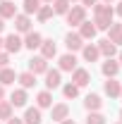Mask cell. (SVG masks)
Returning a JSON list of instances; mask_svg holds the SVG:
<instances>
[{
	"label": "cell",
	"mask_w": 122,
	"mask_h": 124,
	"mask_svg": "<svg viewBox=\"0 0 122 124\" xmlns=\"http://www.w3.org/2000/svg\"><path fill=\"white\" fill-rule=\"evenodd\" d=\"M113 15H115V10L108 2H96L93 5V24H96V29L108 31L110 24H113Z\"/></svg>",
	"instance_id": "1"
},
{
	"label": "cell",
	"mask_w": 122,
	"mask_h": 124,
	"mask_svg": "<svg viewBox=\"0 0 122 124\" xmlns=\"http://www.w3.org/2000/svg\"><path fill=\"white\" fill-rule=\"evenodd\" d=\"M67 24L70 26H79L84 19H86V7H81V5H74V7H70V12H67Z\"/></svg>",
	"instance_id": "2"
},
{
	"label": "cell",
	"mask_w": 122,
	"mask_h": 124,
	"mask_svg": "<svg viewBox=\"0 0 122 124\" xmlns=\"http://www.w3.org/2000/svg\"><path fill=\"white\" fill-rule=\"evenodd\" d=\"M65 46H67V50H70V53H77V50H81V48L86 46V43H84V38H81L79 33L70 31V33L65 36Z\"/></svg>",
	"instance_id": "3"
},
{
	"label": "cell",
	"mask_w": 122,
	"mask_h": 124,
	"mask_svg": "<svg viewBox=\"0 0 122 124\" xmlns=\"http://www.w3.org/2000/svg\"><path fill=\"white\" fill-rule=\"evenodd\" d=\"M67 117H70V105H67V103H58V105L50 108V119H53V122H62V119H67Z\"/></svg>",
	"instance_id": "4"
},
{
	"label": "cell",
	"mask_w": 122,
	"mask_h": 124,
	"mask_svg": "<svg viewBox=\"0 0 122 124\" xmlns=\"http://www.w3.org/2000/svg\"><path fill=\"white\" fill-rule=\"evenodd\" d=\"M29 72H31V74H46V72H48V60L41 57V55L31 57V60H29Z\"/></svg>",
	"instance_id": "5"
},
{
	"label": "cell",
	"mask_w": 122,
	"mask_h": 124,
	"mask_svg": "<svg viewBox=\"0 0 122 124\" xmlns=\"http://www.w3.org/2000/svg\"><path fill=\"white\" fill-rule=\"evenodd\" d=\"M55 55H58V46L53 43V38H43V41H41V57L53 60Z\"/></svg>",
	"instance_id": "6"
},
{
	"label": "cell",
	"mask_w": 122,
	"mask_h": 124,
	"mask_svg": "<svg viewBox=\"0 0 122 124\" xmlns=\"http://www.w3.org/2000/svg\"><path fill=\"white\" fill-rule=\"evenodd\" d=\"M62 84V77H60V69H48L46 72V91H53Z\"/></svg>",
	"instance_id": "7"
},
{
	"label": "cell",
	"mask_w": 122,
	"mask_h": 124,
	"mask_svg": "<svg viewBox=\"0 0 122 124\" xmlns=\"http://www.w3.org/2000/svg\"><path fill=\"white\" fill-rule=\"evenodd\" d=\"M96 33H98V29H96V24H93V22H86V19H84V22L79 24V36H81L84 41H91Z\"/></svg>",
	"instance_id": "8"
},
{
	"label": "cell",
	"mask_w": 122,
	"mask_h": 124,
	"mask_svg": "<svg viewBox=\"0 0 122 124\" xmlns=\"http://www.w3.org/2000/svg\"><path fill=\"white\" fill-rule=\"evenodd\" d=\"M89 81H91V74H89L86 69L77 67L74 72H72V84H74V86H79V88H81V86H86Z\"/></svg>",
	"instance_id": "9"
},
{
	"label": "cell",
	"mask_w": 122,
	"mask_h": 124,
	"mask_svg": "<svg viewBox=\"0 0 122 124\" xmlns=\"http://www.w3.org/2000/svg\"><path fill=\"white\" fill-rule=\"evenodd\" d=\"M22 48H24V41H22L17 33H10V36L5 38V50H7V53H19Z\"/></svg>",
	"instance_id": "10"
},
{
	"label": "cell",
	"mask_w": 122,
	"mask_h": 124,
	"mask_svg": "<svg viewBox=\"0 0 122 124\" xmlns=\"http://www.w3.org/2000/svg\"><path fill=\"white\" fill-rule=\"evenodd\" d=\"M15 29L19 31V33H29V31H31V17L24 15V12L17 15L15 17Z\"/></svg>",
	"instance_id": "11"
},
{
	"label": "cell",
	"mask_w": 122,
	"mask_h": 124,
	"mask_svg": "<svg viewBox=\"0 0 122 124\" xmlns=\"http://www.w3.org/2000/svg\"><path fill=\"white\" fill-rule=\"evenodd\" d=\"M0 17L2 19H15L17 17V5L10 0H0Z\"/></svg>",
	"instance_id": "12"
},
{
	"label": "cell",
	"mask_w": 122,
	"mask_h": 124,
	"mask_svg": "<svg viewBox=\"0 0 122 124\" xmlns=\"http://www.w3.org/2000/svg\"><path fill=\"white\" fill-rule=\"evenodd\" d=\"M26 88H15L12 95H10V103H12V108H24L26 105Z\"/></svg>",
	"instance_id": "13"
},
{
	"label": "cell",
	"mask_w": 122,
	"mask_h": 124,
	"mask_svg": "<svg viewBox=\"0 0 122 124\" xmlns=\"http://www.w3.org/2000/svg\"><path fill=\"white\" fill-rule=\"evenodd\" d=\"M84 108L89 110V112H98V110L103 108V100H101V95H96V93H89V95L84 98Z\"/></svg>",
	"instance_id": "14"
},
{
	"label": "cell",
	"mask_w": 122,
	"mask_h": 124,
	"mask_svg": "<svg viewBox=\"0 0 122 124\" xmlns=\"http://www.w3.org/2000/svg\"><path fill=\"white\" fill-rule=\"evenodd\" d=\"M108 41L113 43V46H122V24H110V29H108Z\"/></svg>",
	"instance_id": "15"
},
{
	"label": "cell",
	"mask_w": 122,
	"mask_h": 124,
	"mask_svg": "<svg viewBox=\"0 0 122 124\" xmlns=\"http://www.w3.org/2000/svg\"><path fill=\"white\" fill-rule=\"evenodd\" d=\"M58 62H60V72H74V69H77V57H74V53L62 55Z\"/></svg>",
	"instance_id": "16"
},
{
	"label": "cell",
	"mask_w": 122,
	"mask_h": 124,
	"mask_svg": "<svg viewBox=\"0 0 122 124\" xmlns=\"http://www.w3.org/2000/svg\"><path fill=\"white\" fill-rule=\"evenodd\" d=\"M101 72H103V74H105L108 79L117 77V72H120V62H115L113 57H108V60L103 62V67H101Z\"/></svg>",
	"instance_id": "17"
},
{
	"label": "cell",
	"mask_w": 122,
	"mask_h": 124,
	"mask_svg": "<svg viewBox=\"0 0 122 124\" xmlns=\"http://www.w3.org/2000/svg\"><path fill=\"white\" fill-rule=\"evenodd\" d=\"M41 41H43V36H41L38 31H29V33H26V38H24V48L36 50V48H41Z\"/></svg>",
	"instance_id": "18"
},
{
	"label": "cell",
	"mask_w": 122,
	"mask_h": 124,
	"mask_svg": "<svg viewBox=\"0 0 122 124\" xmlns=\"http://www.w3.org/2000/svg\"><path fill=\"white\" fill-rule=\"evenodd\" d=\"M103 91H105V95H110V98H120L122 86H120V81H115V77H113V79H108L105 84H103Z\"/></svg>",
	"instance_id": "19"
},
{
	"label": "cell",
	"mask_w": 122,
	"mask_h": 124,
	"mask_svg": "<svg viewBox=\"0 0 122 124\" xmlns=\"http://www.w3.org/2000/svg\"><path fill=\"white\" fill-rule=\"evenodd\" d=\"M96 48H98V53H101V55H105V57H113V55L117 53V46H113L108 38L98 41V43H96Z\"/></svg>",
	"instance_id": "20"
},
{
	"label": "cell",
	"mask_w": 122,
	"mask_h": 124,
	"mask_svg": "<svg viewBox=\"0 0 122 124\" xmlns=\"http://www.w3.org/2000/svg\"><path fill=\"white\" fill-rule=\"evenodd\" d=\"M15 81H17V72L15 69H10V67L0 69V86H12Z\"/></svg>",
	"instance_id": "21"
},
{
	"label": "cell",
	"mask_w": 122,
	"mask_h": 124,
	"mask_svg": "<svg viewBox=\"0 0 122 124\" xmlns=\"http://www.w3.org/2000/svg\"><path fill=\"white\" fill-rule=\"evenodd\" d=\"M36 108L38 110L53 108V95H50V91H41L38 95H36Z\"/></svg>",
	"instance_id": "22"
},
{
	"label": "cell",
	"mask_w": 122,
	"mask_h": 124,
	"mask_svg": "<svg viewBox=\"0 0 122 124\" xmlns=\"http://www.w3.org/2000/svg\"><path fill=\"white\" fill-rule=\"evenodd\" d=\"M41 110L38 108H26V112H24V124H41Z\"/></svg>",
	"instance_id": "23"
},
{
	"label": "cell",
	"mask_w": 122,
	"mask_h": 124,
	"mask_svg": "<svg viewBox=\"0 0 122 124\" xmlns=\"http://www.w3.org/2000/svg\"><path fill=\"white\" fill-rule=\"evenodd\" d=\"M81 55H84V60H86V62H96L98 57H101L98 48L93 46V43H89V46H84V48H81Z\"/></svg>",
	"instance_id": "24"
},
{
	"label": "cell",
	"mask_w": 122,
	"mask_h": 124,
	"mask_svg": "<svg viewBox=\"0 0 122 124\" xmlns=\"http://www.w3.org/2000/svg\"><path fill=\"white\" fill-rule=\"evenodd\" d=\"M17 81L22 84V88H34V84H36V74H31V72H22V74H17Z\"/></svg>",
	"instance_id": "25"
},
{
	"label": "cell",
	"mask_w": 122,
	"mask_h": 124,
	"mask_svg": "<svg viewBox=\"0 0 122 124\" xmlns=\"http://www.w3.org/2000/svg\"><path fill=\"white\" fill-rule=\"evenodd\" d=\"M53 15H55V12H53V5H41V7H38V12H36L38 22H48Z\"/></svg>",
	"instance_id": "26"
},
{
	"label": "cell",
	"mask_w": 122,
	"mask_h": 124,
	"mask_svg": "<svg viewBox=\"0 0 122 124\" xmlns=\"http://www.w3.org/2000/svg\"><path fill=\"white\" fill-rule=\"evenodd\" d=\"M53 12L55 15H67L70 12V0H53Z\"/></svg>",
	"instance_id": "27"
},
{
	"label": "cell",
	"mask_w": 122,
	"mask_h": 124,
	"mask_svg": "<svg viewBox=\"0 0 122 124\" xmlns=\"http://www.w3.org/2000/svg\"><path fill=\"white\" fill-rule=\"evenodd\" d=\"M12 103H10V100H0V119H5V122H7V119H10V117H12Z\"/></svg>",
	"instance_id": "28"
},
{
	"label": "cell",
	"mask_w": 122,
	"mask_h": 124,
	"mask_svg": "<svg viewBox=\"0 0 122 124\" xmlns=\"http://www.w3.org/2000/svg\"><path fill=\"white\" fill-rule=\"evenodd\" d=\"M24 15H36L38 7H41V0H24Z\"/></svg>",
	"instance_id": "29"
},
{
	"label": "cell",
	"mask_w": 122,
	"mask_h": 124,
	"mask_svg": "<svg viewBox=\"0 0 122 124\" xmlns=\"http://www.w3.org/2000/svg\"><path fill=\"white\" fill-rule=\"evenodd\" d=\"M62 95H65V98H77V95H79V86L65 84V86H62Z\"/></svg>",
	"instance_id": "30"
},
{
	"label": "cell",
	"mask_w": 122,
	"mask_h": 124,
	"mask_svg": "<svg viewBox=\"0 0 122 124\" xmlns=\"http://www.w3.org/2000/svg\"><path fill=\"white\" fill-rule=\"evenodd\" d=\"M86 124H105V117H103L101 112H89V117H86Z\"/></svg>",
	"instance_id": "31"
},
{
	"label": "cell",
	"mask_w": 122,
	"mask_h": 124,
	"mask_svg": "<svg viewBox=\"0 0 122 124\" xmlns=\"http://www.w3.org/2000/svg\"><path fill=\"white\" fill-rule=\"evenodd\" d=\"M10 67V53H0V69Z\"/></svg>",
	"instance_id": "32"
},
{
	"label": "cell",
	"mask_w": 122,
	"mask_h": 124,
	"mask_svg": "<svg viewBox=\"0 0 122 124\" xmlns=\"http://www.w3.org/2000/svg\"><path fill=\"white\" fill-rule=\"evenodd\" d=\"M98 0H81V7H93Z\"/></svg>",
	"instance_id": "33"
},
{
	"label": "cell",
	"mask_w": 122,
	"mask_h": 124,
	"mask_svg": "<svg viewBox=\"0 0 122 124\" xmlns=\"http://www.w3.org/2000/svg\"><path fill=\"white\" fill-rule=\"evenodd\" d=\"M7 124H24V119H19V117H10Z\"/></svg>",
	"instance_id": "34"
},
{
	"label": "cell",
	"mask_w": 122,
	"mask_h": 124,
	"mask_svg": "<svg viewBox=\"0 0 122 124\" xmlns=\"http://www.w3.org/2000/svg\"><path fill=\"white\" fill-rule=\"evenodd\" d=\"M0 100H5V86H0Z\"/></svg>",
	"instance_id": "35"
},
{
	"label": "cell",
	"mask_w": 122,
	"mask_h": 124,
	"mask_svg": "<svg viewBox=\"0 0 122 124\" xmlns=\"http://www.w3.org/2000/svg\"><path fill=\"white\" fill-rule=\"evenodd\" d=\"M60 124H74V119H70V117H67V119H62Z\"/></svg>",
	"instance_id": "36"
},
{
	"label": "cell",
	"mask_w": 122,
	"mask_h": 124,
	"mask_svg": "<svg viewBox=\"0 0 122 124\" xmlns=\"http://www.w3.org/2000/svg\"><path fill=\"white\" fill-rule=\"evenodd\" d=\"M115 12H117V15L122 17V2H120V5H117V7H115Z\"/></svg>",
	"instance_id": "37"
},
{
	"label": "cell",
	"mask_w": 122,
	"mask_h": 124,
	"mask_svg": "<svg viewBox=\"0 0 122 124\" xmlns=\"http://www.w3.org/2000/svg\"><path fill=\"white\" fill-rule=\"evenodd\" d=\"M2 29H5V19L0 17V33H2Z\"/></svg>",
	"instance_id": "38"
},
{
	"label": "cell",
	"mask_w": 122,
	"mask_h": 124,
	"mask_svg": "<svg viewBox=\"0 0 122 124\" xmlns=\"http://www.w3.org/2000/svg\"><path fill=\"white\" fill-rule=\"evenodd\" d=\"M2 48H5V38H0V50H2Z\"/></svg>",
	"instance_id": "39"
},
{
	"label": "cell",
	"mask_w": 122,
	"mask_h": 124,
	"mask_svg": "<svg viewBox=\"0 0 122 124\" xmlns=\"http://www.w3.org/2000/svg\"><path fill=\"white\" fill-rule=\"evenodd\" d=\"M120 64H122V50H120Z\"/></svg>",
	"instance_id": "40"
},
{
	"label": "cell",
	"mask_w": 122,
	"mask_h": 124,
	"mask_svg": "<svg viewBox=\"0 0 122 124\" xmlns=\"http://www.w3.org/2000/svg\"><path fill=\"white\" fill-rule=\"evenodd\" d=\"M103 2H108V5H110V2H113V0H103Z\"/></svg>",
	"instance_id": "41"
},
{
	"label": "cell",
	"mask_w": 122,
	"mask_h": 124,
	"mask_svg": "<svg viewBox=\"0 0 122 124\" xmlns=\"http://www.w3.org/2000/svg\"><path fill=\"white\" fill-rule=\"evenodd\" d=\"M41 2H53V0H41Z\"/></svg>",
	"instance_id": "42"
},
{
	"label": "cell",
	"mask_w": 122,
	"mask_h": 124,
	"mask_svg": "<svg viewBox=\"0 0 122 124\" xmlns=\"http://www.w3.org/2000/svg\"><path fill=\"white\" fill-rule=\"evenodd\" d=\"M120 119H122V112H120Z\"/></svg>",
	"instance_id": "43"
},
{
	"label": "cell",
	"mask_w": 122,
	"mask_h": 124,
	"mask_svg": "<svg viewBox=\"0 0 122 124\" xmlns=\"http://www.w3.org/2000/svg\"><path fill=\"white\" fill-rule=\"evenodd\" d=\"M120 98H122V91H120Z\"/></svg>",
	"instance_id": "44"
},
{
	"label": "cell",
	"mask_w": 122,
	"mask_h": 124,
	"mask_svg": "<svg viewBox=\"0 0 122 124\" xmlns=\"http://www.w3.org/2000/svg\"><path fill=\"white\" fill-rule=\"evenodd\" d=\"M70 2H74V0H70Z\"/></svg>",
	"instance_id": "45"
},
{
	"label": "cell",
	"mask_w": 122,
	"mask_h": 124,
	"mask_svg": "<svg viewBox=\"0 0 122 124\" xmlns=\"http://www.w3.org/2000/svg\"><path fill=\"white\" fill-rule=\"evenodd\" d=\"M117 124H122V122H117Z\"/></svg>",
	"instance_id": "46"
}]
</instances>
